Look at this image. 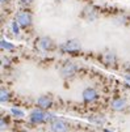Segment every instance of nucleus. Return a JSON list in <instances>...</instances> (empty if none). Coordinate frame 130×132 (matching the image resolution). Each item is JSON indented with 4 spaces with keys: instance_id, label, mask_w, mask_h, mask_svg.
Instances as JSON below:
<instances>
[{
    "instance_id": "39448f33",
    "label": "nucleus",
    "mask_w": 130,
    "mask_h": 132,
    "mask_svg": "<svg viewBox=\"0 0 130 132\" xmlns=\"http://www.w3.org/2000/svg\"><path fill=\"white\" fill-rule=\"evenodd\" d=\"M16 21L18 22V25H20L21 28L26 29L32 24V17H30V14L28 12H20L16 16Z\"/></svg>"
},
{
    "instance_id": "6e6552de",
    "label": "nucleus",
    "mask_w": 130,
    "mask_h": 132,
    "mask_svg": "<svg viewBox=\"0 0 130 132\" xmlns=\"http://www.w3.org/2000/svg\"><path fill=\"white\" fill-rule=\"evenodd\" d=\"M103 62L106 65H116L117 63V56L114 55V52H105L103 56Z\"/></svg>"
},
{
    "instance_id": "0eeeda50",
    "label": "nucleus",
    "mask_w": 130,
    "mask_h": 132,
    "mask_svg": "<svg viewBox=\"0 0 130 132\" xmlns=\"http://www.w3.org/2000/svg\"><path fill=\"white\" fill-rule=\"evenodd\" d=\"M51 105H53V100H51L50 96H41L37 100V106L41 110H46V109L51 107Z\"/></svg>"
},
{
    "instance_id": "9d476101",
    "label": "nucleus",
    "mask_w": 130,
    "mask_h": 132,
    "mask_svg": "<svg viewBox=\"0 0 130 132\" xmlns=\"http://www.w3.org/2000/svg\"><path fill=\"white\" fill-rule=\"evenodd\" d=\"M125 107H126V101L124 98H116L112 102V109L114 111H122L125 110Z\"/></svg>"
},
{
    "instance_id": "ddd939ff",
    "label": "nucleus",
    "mask_w": 130,
    "mask_h": 132,
    "mask_svg": "<svg viewBox=\"0 0 130 132\" xmlns=\"http://www.w3.org/2000/svg\"><path fill=\"white\" fill-rule=\"evenodd\" d=\"M18 26H20V25H18V22L17 21H13L12 24H11V28H12V31H13V34H18V33H20V29H18Z\"/></svg>"
},
{
    "instance_id": "dca6fc26",
    "label": "nucleus",
    "mask_w": 130,
    "mask_h": 132,
    "mask_svg": "<svg viewBox=\"0 0 130 132\" xmlns=\"http://www.w3.org/2000/svg\"><path fill=\"white\" fill-rule=\"evenodd\" d=\"M21 2H23L24 4H29V3H32V0H21Z\"/></svg>"
},
{
    "instance_id": "f03ea898",
    "label": "nucleus",
    "mask_w": 130,
    "mask_h": 132,
    "mask_svg": "<svg viewBox=\"0 0 130 132\" xmlns=\"http://www.w3.org/2000/svg\"><path fill=\"white\" fill-rule=\"evenodd\" d=\"M51 132H67L68 131V123L63 119H55L50 123Z\"/></svg>"
},
{
    "instance_id": "1a4fd4ad",
    "label": "nucleus",
    "mask_w": 130,
    "mask_h": 132,
    "mask_svg": "<svg viewBox=\"0 0 130 132\" xmlns=\"http://www.w3.org/2000/svg\"><path fill=\"white\" fill-rule=\"evenodd\" d=\"M38 45H40V47H41L42 50H45V51H49V50H51V48L54 47L53 41H51L50 38H47V37H42V38H40Z\"/></svg>"
},
{
    "instance_id": "f257e3e1",
    "label": "nucleus",
    "mask_w": 130,
    "mask_h": 132,
    "mask_svg": "<svg viewBox=\"0 0 130 132\" xmlns=\"http://www.w3.org/2000/svg\"><path fill=\"white\" fill-rule=\"evenodd\" d=\"M46 112H44L41 109H37V110H33L29 115V119H30V123L33 124H41L44 122H46Z\"/></svg>"
},
{
    "instance_id": "a211bd4d",
    "label": "nucleus",
    "mask_w": 130,
    "mask_h": 132,
    "mask_svg": "<svg viewBox=\"0 0 130 132\" xmlns=\"http://www.w3.org/2000/svg\"><path fill=\"white\" fill-rule=\"evenodd\" d=\"M7 2V0H2V3H5Z\"/></svg>"
},
{
    "instance_id": "9b49d317",
    "label": "nucleus",
    "mask_w": 130,
    "mask_h": 132,
    "mask_svg": "<svg viewBox=\"0 0 130 132\" xmlns=\"http://www.w3.org/2000/svg\"><path fill=\"white\" fill-rule=\"evenodd\" d=\"M11 112L13 117H17V118H23L24 117V111L20 110V109H16V107H12L11 109Z\"/></svg>"
},
{
    "instance_id": "2eb2a0df",
    "label": "nucleus",
    "mask_w": 130,
    "mask_h": 132,
    "mask_svg": "<svg viewBox=\"0 0 130 132\" xmlns=\"http://www.w3.org/2000/svg\"><path fill=\"white\" fill-rule=\"evenodd\" d=\"M2 60H3V65H8L9 64V59L8 58H3Z\"/></svg>"
},
{
    "instance_id": "423d86ee",
    "label": "nucleus",
    "mask_w": 130,
    "mask_h": 132,
    "mask_svg": "<svg viewBox=\"0 0 130 132\" xmlns=\"http://www.w3.org/2000/svg\"><path fill=\"white\" fill-rule=\"evenodd\" d=\"M80 50V43L78 41H67L64 42V45H62V51L63 52H76Z\"/></svg>"
},
{
    "instance_id": "20e7f679",
    "label": "nucleus",
    "mask_w": 130,
    "mask_h": 132,
    "mask_svg": "<svg viewBox=\"0 0 130 132\" xmlns=\"http://www.w3.org/2000/svg\"><path fill=\"white\" fill-rule=\"evenodd\" d=\"M76 71H78V67L74 64V63H66L63 67H62V69H61V75H62V77H64V79H70V77H72V76H75V73H76Z\"/></svg>"
},
{
    "instance_id": "7ed1b4c3",
    "label": "nucleus",
    "mask_w": 130,
    "mask_h": 132,
    "mask_svg": "<svg viewBox=\"0 0 130 132\" xmlns=\"http://www.w3.org/2000/svg\"><path fill=\"white\" fill-rule=\"evenodd\" d=\"M82 97H83V101L85 103H92V102H95L99 98V93L93 88H87V89L83 90Z\"/></svg>"
},
{
    "instance_id": "4468645a",
    "label": "nucleus",
    "mask_w": 130,
    "mask_h": 132,
    "mask_svg": "<svg viewBox=\"0 0 130 132\" xmlns=\"http://www.w3.org/2000/svg\"><path fill=\"white\" fill-rule=\"evenodd\" d=\"M8 98H9V96H8V92H7V90H4V89H2V96H0V100H2V102L8 101Z\"/></svg>"
},
{
    "instance_id": "f8f14e48",
    "label": "nucleus",
    "mask_w": 130,
    "mask_h": 132,
    "mask_svg": "<svg viewBox=\"0 0 130 132\" xmlns=\"http://www.w3.org/2000/svg\"><path fill=\"white\" fill-rule=\"evenodd\" d=\"M2 48L3 50H5V51H9V50H13L15 48V46L12 45V43H9V42H7L5 39H2Z\"/></svg>"
},
{
    "instance_id": "6ab92c4d",
    "label": "nucleus",
    "mask_w": 130,
    "mask_h": 132,
    "mask_svg": "<svg viewBox=\"0 0 130 132\" xmlns=\"http://www.w3.org/2000/svg\"><path fill=\"white\" fill-rule=\"evenodd\" d=\"M21 132H26V131H21Z\"/></svg>"
},
{
    "instance_id": "f3484780",
    "label": "nucleus",
    "mask_w": 130,
    "mask_h": 132,
    "mask_svg": "<svg viewBox=\"0 0 130 132\" xmlns=\"http://www.w3.org/2000/svg\"><path fill=\"white\" fill-rule=\"evenodd\" d=\"M104 132H112V131H109V129H104Z\"/></svg>"
}]
</instances>
